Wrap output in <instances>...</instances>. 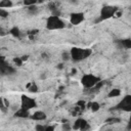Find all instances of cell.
Here are the masks:
<instances>
[{
  "instance_id": "1",
  "label": "cell",
  "mask_w": 131,
  "mask_h": 131,
  "mask_svg": "<svg viewBox=\"0 0 131 131\" xmlns=\"http://www.w3.org/2000/svg\"><path fill=\"white\" fill-rule=\"evenodd\" d=\"M91 54L90 49H82L78 47H74L71 49V57L74 62H80L82 59H85Z\"/></svg>"
},
{
  "instance_id": "2",
  "label": "cell",
  "mask_w": 131,
  "mask_h": 131,
  "mask_svg": "<svg viewBox=\"0 0 131 131\" xmlns=\"http://www.w3.org/2000/svg\"><path fill=\"white\" fill-rule=\"evenodd\" d=\"M46 27H47L48 30H59V29H64L66 25L58 16H52L48 17L47 23H46Z\"/></svg>"
},
{
  "instance_id": "3",
  "label": "cell",
  "mask_w": 131,
  "mask_h": 131,
  "mask_svg": "<svg viewBox=\"0 0 131 131\" xmlns=\"http://www.w3.org/2000/svg\"><path fill=\"white\" fill-rule=\"evenodd\" d=\"M99 81V78H97L93 75H84L81 79V82L85 88H92L95 84Z\"/></svg>"
},
{
  "instance_id": "4",
  "label": "cell",
  "mask_w": 131,
  "mask_h": 131,
  "mask_svg": "<svg viewBox=\"0 0 131 131\" xmlns=\"http://www.w3.org/2000/svg\"><path fill=\"white\" fill-rule=\"evenodd\" d=\"M116 11H117V8L114 7V6H105V7H102L101 11H100V18L102 21L107 20V18L113 16Z\"/></svg>"
},
{
  "instance_id": "5",
  "label": "cell",
  "mask_w": 131,
  "mask_h": 131,
  "mask_svg": "<svg viewBox=\"0 0 131 131\" xmlns=\"http://www.w3.org/2000/svg\"><path fill=\"white\" fill-rule=\"evenodd\" d=\"M116 109L118 110H123L125 112H130L131 111V96L130 95H126L121 102L116 106Z\"/></svg>"
},
{
  "instance_id": "6",
  "label": "cell",
  "mask_w": 131,
  "mask_h": 131,
  "mask_svg": "<svg viewBox=\"0 0 131 131\" xmlns=\"http://www.w3.org/2000/svg\"><path fill=\"white\" fill-rule=\"evenodd\" d=\"M36 106H37V104L33 98H30L26 95L22 96V107L23 109L31 110V109H33V107H36Z\"/></svg>"
},
{
  "instance_id": "7",
  "label": "cell",
  "mask_w": 131,
  "mask_h": 131,
  "mask_svg": "<svg viewBox=\"0 0 131 131\" xmlns=\"http://www.w3.org/2000/svg\"><path fill=\"white\" fill-rule=\"evenodd\" d=\"M73 128L75 130H78V129H80V130H87V129L90 128V126H89V124L87 123L86 120L80 118V119H78L76 122H75Z\"/></svg>"
},
{
  "instance_id": "8",
  "label": "cell",
  "mask_w": 131,
  "mask_h": 131,
  "mask_svg": "<svg viewBox=\"0 0 131 131\" xmlns=\"http://www.w3.org/2000/svg\"><path fill=\"white\" fill-rule=\"evenodd\" d=\"M70 21H71V24L76 26L79 25L80 23H82L84 21V15L81 12H75L71 15V17H70Z\"/></svg>"
},
{
  "instance_id": "9",
  "label": "cell",
  "mask_w": 131,
  "mask_h": 131,
  "mask_svg": "<svg viewBox=\"0 0 131 131\" xmlns=\"http://www.w3.org/2000/svg\"><path fill=\"white\" fill-rule=\"evenodd\" d=\"M15 71H16V70L13 69L11 66L7 65L5 62L0 64V74H2V75H8V74L15 73Z\"/></svg>"
},
{
  "instance_id": "10",
  "label": "cell",
  "mask_w": 131,
  "mask_h": 131,
  "mask_svg": "<svg viewBox=\"0 0 131 131\" xmlns=\"http://www.w3.org/2000/svg\"><path fill=\"white\" fill-rule=\"evenodd\" d=\"M31 118L33 120H37V121H42V120H45L46 119V115L44 112H36V113H34L32 116H31Z\"/></svg>"
},
{
  "instance_id": "11",
  "label": "cell",
  "mask_w": 131,
  "mask_h": 131,
  "mask_svg": "<svg viewBox=\"0 0 131 131\" xmlns=\"http://www.w3.org/2000/svg\"><path fill=\"white\" fill-rule=\"evenodd\" d=\"M29 110H26V109H22L21 110H18V111H16V114H15V116L16 117H18V118H28L29 117Z\"/></svg>"
},
{
  "instance_id": "12",
  "label": "cell",
  "mask_w": 131,
  "mask_h": 131,
  "mask_svg": "<svg viewBox=\"0 0 131 131\" xmlns=\"http://www.w3.org/2000/svg\"><path fill=\"white\" fill-rule=\"evenodd\" d=\"M118 43H120V46L122 47H125V48H131V40L130 39H125V40H120L118 41Z\"/></svg>"
},
{
  "instance_id": "13",
  "label": "cell",
  "mask_w": 131,
  "mask_h": 131,
  "mask_svg": "<svg viewBox=\"0 0 131 131\" xmlns=\"http://www.w3.org/2000/svg\"><path fill=\"white\" fill-rule=\"evenodd\" d=\"M121 94V90L120 89H113V90H111L110 93L107 94V96L109 97H117V96H120Z\"/></svg>"
},
{
  "instance_id": "14",
  "label": "cell",
  "mask_w": 131,
  "mask_h": 131,
  "mask_svg": "<svg viewBox=\"0 0 131 131\" xmlns=\"http://www.w3.org/2000/svg\"><path fill=\"white\" fill-rule=\"evenodd\" d=\"M9 33H10V34H11L12 36L16 37V38H18V37L21 36L20 30H18V28H16V27H13V28H11L10 31H9Z\"/></svg>"
},
{
  "instance_id": "15",
  "label": "cell",
  "mask_w": 131,
  "mask_h": 131,
  "mask_svg": "<svg viewBox=\"0 0 131 131\" xmlns=\"http://www.w3.org/2000/svg\"><path fill=\"white\" fill-rule=\"evenodd\" d=\"M12 2L11 0H2L0 1V7H11Z\"/></svg>"
},
{
  "instance_id": "16",
  "label": "cell",
  "mask_w": 131,
  "mask_h": 131,
  "mask_svg": "<svg viewBox=\"0 0 131 131\" xmlns=\"http://www.w3.org/2000/svg\"><path fill=\"white\" fill-rule=\"evenodd\" d=\"M121 122V119L119 118H115V117H113V118H109L106 120V123H109V124H114V123H119Z\"/></svg>"
},
{
  "instance_id": "17",
  "label": "cell",
  "mask_w": 131,
  "mask_h": 131,
  "mask_svg": "<svg viewBox=\"0 0 131 131\" xmlns=\"http://www.w3.org/2000/svg\"><path fill=\"white\" fill-rule=\"evenodd\" d=\"M28 89H29V91L30 92H37L38 91V86L36 85V83H34V82H32L31 83V85L29 86V88H28Z\"/></svg>"
},
{
  "instance_id": "18",
  "label": "cell",
  "mask_w": 131,
  "mask_h": 131,
  "mask_svg": "<svg viewBox=\"0 0 131 131\" xmlns=\"http://www.w3.org/2000/svg\"><path fill=\"white\" fill-rule=\"evenodd\" d=\"M7 110H8V107H6L5 105H4L3 98H0V111L3 112V113H6Z\"/></svg>"
},
{
  "instance_id": "19",
  "label": "cell",
  "mask_w": 131,
  "mask_h": 131,
  "mask_svg": "<svg viewBox=\"0 0 131 131\" xmlns=\"http://www.w3.org/2000/svg\"><path fill=\"white\" fill-rule=\"evenodd\" d=\"M99 107H100V106H99V104H98V102H92L90 109H91L92 112H97L98 110H99Z\"/></svg>"
},
{
  "instance_id": "20",
  "label": "cell",
  "mask_w": 131,
  "mask_h": 131,
  "mask_svg": "<svg viewBox=\"0 0 131 131\" xmlns=\"http://www.w3.org/2000/svg\"><path fill=\"white\" fill-rule=\"evenodd\" d=\"M37 2H38V0H24V4L25 5H28V6L33 5V4H35Z\"/></svg>"
},
{
  "instance_id": "21",
  "label": "cell",
  "mask_w": 131,
  "mask_h": 131,
  "mask_svg": "<svg viewBox=\"0 0 131 131\" xmlns=\"http://www.w3.org/2000/svg\"><path fill=\"white\" fill-rule=\"evenodd\" d=\"M13 63H15L17 67H21V66L23 65V60L21 57H15L13 58Z\"/></svg>"
},
{
  "instance_id": "22",
  "label": "cell",
  "mask_w": 131,
  "mask_h": 131,
  "mask_svg": "<svg viewBox=\"0 0 131 131\" xmlns=\"http://www.w3.org/2000/svg\"><path fill=\"white\" fill-rule=\"evenodd\" d=\"M28 9H29V11L32 12V13H36L37 10H38V8H37V6L35 5V4H33V5H30Z\"/></svg>"
},
{
  "instance_id": "23",
  "label": "cell",
  "mask_w": 131,
  "mask_h": 131,
  "mask_svg": "<svg viewBox=\"0 0 131 131\" xmlns=\"http://www.w3.org/2000/svg\"><path fill=\"white\" fill-rule=\"evenodd\" d=\"M0 16L1 17H7L8 16V11L4 10V9L0 8Z\"/></svg>"
},
{
  "instance_id": "24",
  "label": "cell",
  "mask_w": 131,
  "mask_h": 131,
  "mask_svg": "<svg viewBox=\"0 0 131 131\" xmlns=\"http://www.w3.org/2000/svg\"><path fill=\"white\" fill-rule=\"evenodd\" d=\"M77 106L81 107V110H84V107H85V101L84 100H79L77 102Z\"/></svg>"
},
{
  "instance_id": "25",
  "label": "cell",
  "mask_w": 131,
  "mask_h": 131,
  "mask_svg": "<svg viewBox=\"0 0 131 131\" xmlns=\"http://www.w3.org/2000/svg\"><path fill=\"white\" fill-rule=\"evenodd\" d=\"M48 7H49V9H50L51 11H53V10H55V9H57V6H55V4H54L53 2H50V3L48 4Z\"/></svg>"
},
{
  "instance_id": "26",
  "label": "cell",
  "mask_w": 131,
  "mask_h": 131,
  "mask_svg": "<svg viewBox=\"0 0 131 131\" xmlns=\"http://www.w3.org/2000/svg\"><path fill=\"white\" fill-rule=\"evenodd\" d=\"M63 59L64 60H69L70 59V54L68 52H63Z\"/></svg>"
},
{
  "instance_id": "27",
  "label": "cell",
  "mask_w": 131,
  "mask_h": 131,
  "mask_svg": "<svg viewBox=\"0 0 131 131\" xmlns=\"http://www.w3.org/2000/svg\"><path fill=\"white\" fill-rule=\"evenodd\" d=\"M63 129H64V130H70V129H71V127H70V126H69L68 122L63 124Z\"/></svg>"
},
{
  "instance_id": "28",
  "label": "cell",
  "mask_w": 131,
  "mask_h": 131,
  "mask_svg": "<svg viewBox=\"0 0 131 131\" xmlns=\"http://www.w3.org/2000/svg\"><path fill=\"white\" fill-rule=\"evenodd\" d=\"M36 130H38V131H44L45 130V127H44V126H41V125H37L36 126Z\"/></svg>"
},
{
  "instance_id": "29",
  "label": "cell",
  "mask_w": 131,
  "mask_h": 131,
  "mask_svg": "<svg viewBox=\"0 0 131 131\" xmlns=\"http://www.w3.org/2000/svg\"><path fill=\"white\" fill-rule=\"evenodd\" d=\"M45 130L46 131H52V130H54V126H46Z\"/></svg>"
},
{
  "instance_id": "30",
  "label": "cell",
  "mask_w": 131,
  "mask_h": 131,
  "mask_svg": "<svg viewBox=\"0 0 131 131\" xmlns=\"http://www.w3.org/2000/svg\"><path fill=\"white\" fill-rule=\"evenodd\" d=\"M37 33H38V30H32V31H30V32H29V34H30V35H34V36H35V35L37 34Z\"/></svg>"
},
{
  "instance_id": "31",
  "label": "cell",
  "mask_w": 131,
  "mask_h": 131,
  "mask_svg": "<svg viewBox=\"0 0 131 131\" xmlns=\"http://www.w3.org/2000/svg\"><path fill=\"white\" fill-rule=\"evenodd\" d=\"M3 101H4V105H5V106L8 107L9 106V101L7 99H5V98H3Z\"/></svg>"
},
{
  "instance_id": "32",
  "label": "cell",
  "mask_w": 131,
  "mask_h": 131,
  "mask_svg": "<svg viewBox=\"0 0 131 131\" xmlns=\"http://www.w3.org/2000/svg\"><path fill=\"white\" fill-rule=\"evenodd\" d=\"M4 62H5V57H2V55H0V64H1V63H4Z\"/></svg>"
},
{
  "instance_id": "33",
  "label": "cell",
  "mask_w": 131,
  "mask_h": 131,
  "mask_svg": "<svg viewBox=\"0 0 131 131\" xmlns=\"http://www.w3.org/2000/svg\"><path fill=\"white\" fill-rule=\"evenodd\" d=\"M6 34V33L5 32H4L2 29H1V28H0V35H1V36H4V35H5Z\"/></svg>"
},
{
  "instance_id": "34",
  "label": "cell",
  "mask_w": 131,
  "mask_h": 131,
  "mask_svg": "<svg viewBox=\"0 0 131 131\" xmlns=\"http://www.w3.org/2000/svg\"><path fill=\"white\" fill-rule=\"evenodd\" d=\"M28 57H28V55H24V57H22L21 58H22L23 62H24V60H27V59H28Z\"/></svg>"
},
{
  "instance_id": "35",
  "label": "cell",
  "mask_w": 131,
  "mask_h": 131,
  "mask_svg": "<svg viewBox=\"0 0 131 131\" xmlns=\"http://www.w3.org/2000/svg\"><path fill=\"white\" fill-rule=\"evenodd\" d=\"M63 68H64V65H63V64H59V65L57 66V69H59V70H62Z\"/></svg>"
},
{
  "instance_id": "36",
  "label": "cell",
  "mask_w": 131,
  "mask_h": 131,
  "mask_svg": "<svg viewBox=\"0 0 131 131\" xmlns=\"http://www.w3.org/2000/svg\"><path fill=\"white\" fill-rule=\"evenodd\" d=\"M29 39L30 40H34V35H30L29 34Z\"/></svg>"
},
{
  "instance_id": "37",
  "label": "cell",
  "mask_w": 131,
  "mask_h": 131,
  "mask_svg": "<svg viewBox=\"0 0 131 131\" xmlns=\"http://www.w3.org/2000/svg\"><path fill=\"white\" fill-rule=\"evenodd\" d=\"M77 73V70L76 69H72V74H76Z\"/></svg>"
},
{
  "instance_id": "38",
  "label": "cell",
  "mask_w": 131,
  "mask_h": 131,
  "mask_svg": "<svg viewBox=\"0 0 131 131\" xmlns=\"http://www.w3.org/2000/svg\"><path fill=\"white\" fill-rule=\"evenodd\" d=\"M91 104H92V102H88V104H87V107H89V109H90V106H91Z\"/></svg>"
}]
</instances>
